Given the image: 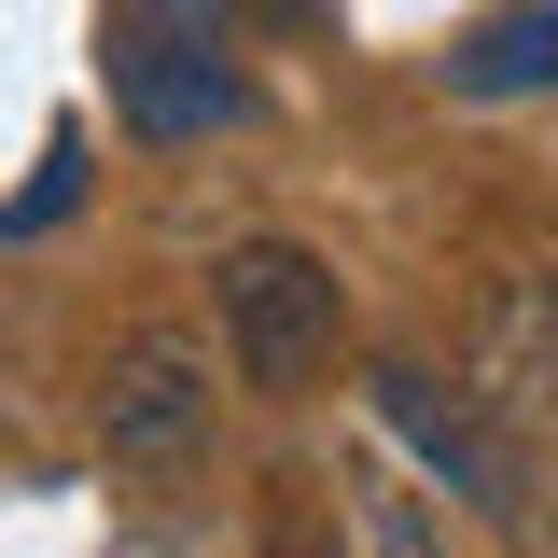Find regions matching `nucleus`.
<instances>
[{"label":"nucleus","mask_w":558,"mask_h":558,"mask_svg":"<svg viewBox=\"0 0 558 558\" xmlns=\"http://www.w3.org/2000/svg\"><path fill=\"white\" fill-rule=\"evenodd\" d=\"M209 307H223V363L252 377V391H307L322 363H336V266L307 252V238H238L223 266H209Z\"/></svg>","instance_id":"obj_1"},{"label":"nucleus","mask_w":558,"mask_h":558,"mask_svg":"<svg viewBox=\"0 0 558 558\" xmlns=\"http://www.w3.org/2000/svg\"><path fill=\"white\" fill-rule=\"evenodd\" d=\"M209 349L182 336V322H140L126 349H112V377H98V461L112 475H182L209 447Z\"/></svg>","instance_id":"obj_2"},{"label":"nucleus","mask_w":558,"mask_h":558,"mask_svg":"<svg viewBox=\"0 0 558 558\" xmlns=\"http://www.w3.org/2000/svg\"><path fill=\"white\" fill-rule=\"evenodd\" d=\"M112 98H126L140 140H196V126H238L252 112V84L223 70L209 28H126L112 43Z\"/></svg>","instance_id":"obj_3"},{"label":"nucleus","mask_w":558,"mask_h":558,"mask_svg":"<svg viewBox=\"0 0 558 558\" xmlns=\"http://www.w3.org/2000/svg\"><path fill=\"white\" fill-rule=\"evenodd\" d=\"M377 418L418 447L433 488H461L475 517H517V447H488L475 391H447V377H418V363H377Z\"/></svg>","instance_id":"obj_4"},{"label":"nucleus","mask_w":558,"mask_h":558,"mask_svg":"<svg viewBox=\"0 0 558 558\" xmlns=\"http://www.w3.org/2000/svg\"><path fill=\"white\" fill-rule=\"evenodd\" d=\"M475 363H488V405H517L531 433H558V266H502L488 279Z\"/></svg>","instance_id":"obj_5"},{"label":"nucleus","mask_w":558,"mask_h":558,"mask_svg":"<svg viewBox=\"0 0 558 558\" xmlns=\"http://www.w3.org/2000/svg\"><path fill=\"white\" fill-rule=\"evenodd\" d=\"M447 84L461 98H531V84H558V0H502L488 28H461L447 43Z\"/></svg>","instance_id":"obj_6"},{"label":"nucleus","mask_w":558,"mask_h":558,"mask_svg":"<svg viewBox=\"0 0 558 558\" xmlns=\"http://www.w3.org/2000/svg\"><path fill=\"white\" fill-rule=\"evenodd\" d=\"M252 558H349V545H336V517H279Z\"/></svg>","instance_id":"obj_7"},{"label":"nucleus","mask_w":558,"mask_h":558,"mask_svg":"<svg viewBox=\"0 0 558 558\" xmlns=\"http://www.w3.org/2000/svg\"><path fill=\"white\" fill-rule=\"evenodd\" d=\"M154 14H168V28H196V14H223V0H154Z\"/></svg>","instance_id":"obj_8"}]
</instances>
